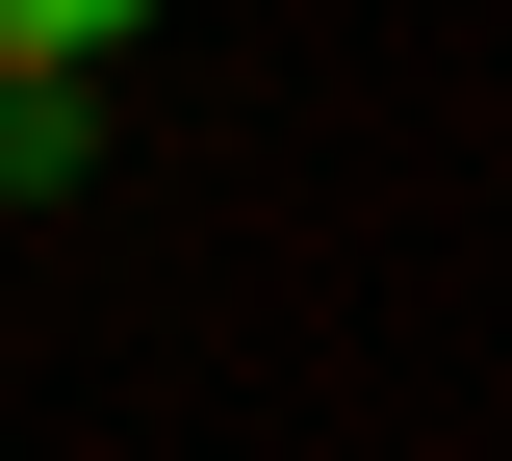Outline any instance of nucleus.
<instances>
[{
    "label": "nucleus",
    "instance_id": "obj_2",
    "mask_svg": "<svg viewBox=\"0 0 512 461\" xmlns=\"http://www.w3.org/2000/svg\"><path fill=\"white\" fill-rule=\"evenodd\" d=\"M128 26H154V0H0V77H103Z\"/></svg>",
    "mask_w": 512,
    "mask_h": 461
},
{
    "label": "nucleus",
    "instance_id": "obj_1",
    "mask_svg": "<svg viewBox=\"0 0 512 461\" xmlns=\"http://www.w3.org/2000/svg\"><path fill=\"white\" fill-rule=\"evenodd\" d=\"M77 154H103V103H77V77H0V180L52 205V180H77Z\"/></svg>",
    "mask_w": 512,
    "mask_h": 461
}]
</instances>
